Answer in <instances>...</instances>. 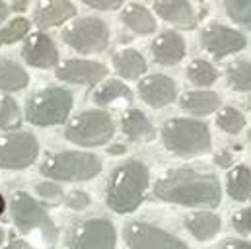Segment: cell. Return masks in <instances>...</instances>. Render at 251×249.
Instances as JSON below:
<instances>
[{
	"instance_id": "f546056e",
	"label": "cell",
	"mask_w": 251,
	"mask_h": 249,
	"mask_svg": "<svg viewBox=\"0 0 251 249\" xmlns=\"http://www.w3.org/2000/svg\"><path fill=\"white\" fill-rule=\"evenodd\" d=\"M216 124L220 130L228 132V134H240L246 128V117L240 109L236 107H222L216 113Z\"/></svg>"
},
{
	"instance_id": "d4e9b609",
	"label": "cell",
	"mask_w": 251,
	"mask_h": 249,
	"mask_svg": "<svg viewBox=\"0 0 251 249\" xmlns=\"http://www.w3.org/2000/svg\"><path fill=\"white\" fill-rule=\"evenodd\" d=\"M226 191L238 202L251 200V170L246 164H238L230 170L226 179Z\"/></svg>"
},
{
	"instance_id": "f35d334b",
	"label": "cell",
	"mask_w": 251,
	"mask_h": 249,
	"mask_svg": "<svg viewBox=\"0 0 251 249\" xmlns=\"http://www.w3.org/2000/svg\"><path fill=\"white\" fill-rule=\"evenodd\" d=\"M4 249H31L29 244L25 240H20V238H10V244Z\"/></svg>"
},
{
	"instance_id": "4316f807",
	"label": "cell",
	"mask_w": 251,
	"mask_h": 249,
	"mask_svg": "<svg viewBox=\"0 0 251 249\" xmlns=\"http://www.w3.org/2000/svg\"><path fill=\"white\" fill-rule=\"evenodd\" d=\"M187 78L191 84L201 86V88H208L218 80V70L210 64V62L197 59L187 66Z\"/></svg>"
},
{
	"instance_id": "ab89813d",
	"label": "cell",
	"mask_w": 251,
	"mask_h": 249,
	"mask_svg": "<svg viewBox=\"0 0 251 249\" xmlns=\"http://www.w3.org/2000/svg\"><path fill=\"white\" fill-rule=\"evenodd\" d=\"M29 0H10V8L16 10V12H24L27 8Z\"/></svg>"
},
{
	"instance_id": "b9f144b4",
	"label": "cell",
	"mask_w": 251,
	"mask_h": 249,
	"mask_svg": "<svg viewBox=\"0 0 251 249\" xmlns=\"http://www.w3.org/2000/svg\"><path fill=\"white\" fill-rule=\"evenodd\" d=\"M4 210H6V200H4V197L0 195V216L4 214Z\"/></svg>"
},
{
	"instance_id": "7c38bea8",
	"label": "cell",
	"mask_w": 251,
	"mask_h": 249,
	"mask_svg": "<svg viewBox=\"0 0 251 249\" xmlns=\"http://www.w3.org/2000/svg\"><path fill=\"white\" fill-rule=\"evenodd\" d=\"M201 43L202 47L214 57V59H224L228 55H234L246 47V35L234 27H226L220 24H212L202 29L201 33Z\"/></svg>"
},
{
	"instance_id": "9c48e42d",
	"label": "cell",
	"mask_w": 251,
	"mask_h": 249,
	"mask_svg": "<svg viewBox=\"0 0 251 249\" xmlns=\"http://www.w3.org/2000/svg\"><path fill=\"white\" fill-rule=\"evenodd\" d=\"M39 154V142L31 132L10 130L0 132V168L24 170L29 168Z\"/></svg>"
},
{
	"instance_id": "74e56055",
	"label": "cell",
	"mask_w": 251,
	"mask_h": 249,
	"mask_svg": "<svg viewBox=\"0 0 251 249\" xmlns=\"http://www.w3.org/2000/svg\"><path fill=\"white\" fill-rule=\"evenodd\" d=\"M222 249H251V244L244 240H226Z\"/></svg>"
},
{
	"instance_id": "83f0119b",
	"label": "cell",
	"mask_w": 251,
	"mask_h": 249,
	"mask_svg": "<svg viewBox=\"0 0 251 249\" xmlns=\"http://www.w3.org/2000/svg\"><path fill=\"white\" fill-rule=\"evenodd\" d=\"M226 78L230 86L238 92H251V62L250 61H236L228 64Z\"/></svg>"
},
{
	"instance_id": "d6986e66",
	"label": "cell",
	"mask_w": 251,
	"mask_h": 249,
	"mask_svg": "<svg viewBox=\"0 0 251 249\" xmlns=\"http://www.w3.org/2000/svg\"><path fill=\"white\" fill-rule=\"evenodd\" d=\"M98 107H113V109H126L132 103V92L121 80H107L103 82L92 96Z\"/></svg>"
},
{
	"instance_id": "52a82bcc",
	"label": "cell",
	"mask_w": 251,
	"mask_h": 249,
	"mask_svg": "<svg viewBox=\"0 0 251 249\" xmlns=\"http://www.w3.org/2000/svg\"><path fill=\"white\" fill-rule=\"evenodd\" d=\"M113 134H115L113 117L103 109L82 111L76 117H72L64 128L66 140L82 148L103 146L113 138Z\"/></svg>"
},
{
	"instance_id": "4fadbf2b",
	"label": "cell",
	"mask_w": 251,
	"mask_h": 249,
	"mask_svg": "<svg viewBox=\"0 0 251 249\" xmlns=\"http://www.w3.org/2000/svg\"><path fill=\"white\" fill-rule=\"evenodd\" d=\"M57 78L68 84L80 86H96L107 76V66L98 61H84V59H70L57 66Z\"/></svg>"
},
{
	"instance_id": "60d3db41",
	"label": "cell",
	"mask_w": 251,
	"mask_h": 249,
	"mask_svg": "<svg viewBox=\"0 0 251 249\" xmlns=\"http://www.w3.org/2000/svg\"><path fill=\"white\" fill-rule=\"evenodd\" d=\"M8 12H10V8H8V4L4 2V0H0V24L8 18Z\"/></svg>"
},
{
	"instance_id": "4dcf8cb0",
	"label": "cell",
	"mask_w": 251,
	"mask_h": 249,
	"mask_svg": "<svg viewBox=\"0 0 251 249\" xmlns=\"http://www.w3.org/2000/svg\"><path fill=\"white\" fill-rule=\"evenodd\" d=\"M29 25H31L29 20H25V18H14L10 24H6L0 29V47L2 45H14L20 39L27 37Z\"/></svg>"
},
{
	"instance_id": "277c9868",
	"label": "cell",
	"mask_w": 251,
	"mask_h": 249,
	"mask_svg": "<svg viewBox=\"0 0 251 249\" xmlns=\"http://www.w3.org/2000/svg\"><path fill=\"white\" fill-rule=\"evenodd\" d=\"M162 142L177 158H197L208 154L212 138L206 123L189 117L170 119L162 126Z\"/></svg>"
},
{
	"instance_id": "d6a6232c",
	"label": "cell",
	"mask_w": 251,
	"mask_h": 249,
	"mask_svg": "<svg viewBox=\"0 0 251 249\" xmlns=\"http://www.w3.org/2000/svg\"><path fill=\"white\" fill-rule=\"evenodd\" d=\"M37 195H39L45 202H49V204H53V206L64 202L63 189L57 185V183H51V181H49V183H39V185H37Z\"/></svg>"
},
{
	"instance_id": "8992f818",
	"label": "cell",
	"mask_w": 251,
	"mask_h": 249,
	"mask_svg": "<svg viewBox=\"0 0 251 249\" xmlns=\"http://www.w3.org/2000/svg\"><path fill=\"white\" fill-rule=\"evenodd\" d=\"M74 105L72 92L59 86H49L35 92L25 105V119L35 126H53L66 123Z\"/></svg>"
},
{
	"instance_id": "ac0fdd59",
	"label": "cell",
	"mask_w": 251,
	"mask_h": 249,
	"mask_svg": "<svg viewBox=\"0 0 251 249\" xmlns=\"http://www.w3.org/2000/svg\"><path fill=\"white\" fill-rule=\"evenodd\" d=\"M154 10L162 20L176 27L193 29L197 25V16L187 0H154Z\"/></svg>"
},
{
	"instance_id": "7a4b0ae2",
	"label": "cell",
	"mask_w": 251,
	"mask_h": 249,
	"mask_svg": "<svg viewBox=\"0 0 251 249\" xmlns=\"http://www.w3.org/2000/svg\"><path fill=\"white\" fill-rule=\"evenodd\" d=\"M148 187V168L138 160H128L111 174L105 189V202L117 214H130L142 204Z\"/></svg>"
},
{
	"instance_id": "8d00e7d4",
	"label": "cell",
	"mask_w": 251,
	"mask_h": 249,
	"mask_svg": "<svg viewBox=\"0 0 251 249\" xmlns=\"http://www.w3.org/2000/svg\"><path fill=\"white\" fill-rule=\"evenodd\" d=\"M214 162H216V166H220V168H232L234 156H232L230 150H224V152H220V154L214 158Z\"/></svg>"
},
{
	"instance_id": "e575fe53",
	"label": "cell",
	"mask_w": 251,
	"mask_h": 249,
	"mask_svg": "<svg viewBox=\"0 0 251 249\" xmlns=\"http://www.w3.org/2000/svg\"><path fill=\"white\" fill-rule=\"evenodd\" d=\"M64 204L68 208H72V210H84V208L90 206V195L86 191L74 189L68 195H64Z\"/></svg>"
},
{
	"instance_id": "9a60e30c",
	"label": "cell",
	"mask_w": 251,
	"mask_h": 249,
	"mask_svg": "<svg viewBox=\"0 0 251 249\" xmlns=\"http://www.w3.org/2000/svg\"><path fill=\"white\" fill-rule=\"evenodd\" d=\"M22 57L29 66L53 68L59 62V49L47 33L35 31L31 35H27V39L22 47Z\"/></svg>"
},
{
	"instance_id": "6da1fadb",
	"label": "cell",
	"mask_w": 251,
	"mask_h": 249,
	"mask_svg": "<svg viewBox=\"0 0 251 249\" xmlns=\"http://www.w3.org/2000/svg\"><path fill=\"white\" fill-rule=\"evenodd\" d=\"M154 195L164 202L202 210L216 208L222 200L218 177L210 172H201L193 168L170 170L156 181Z\"/></svg>"
},
{
	"instance_id": "5bb4252c",
	"label": "cell",
	"mask_w": 251,
	"mask_h": 249,
	"mask_svg": "<svg viewBox=\"0 0 251 249\" xmlns=\"http://www.w3.org/2000/svg\"><path fill=\"white\" fill-rule=\"evenodd\" d=\"M138 96L150 107L162 109V107H168L176 101L177 86L166 74H150L138 82Z\"/></svg>"
},
{
	"instance_id": "d590c367",
	"label": "cell",
	"mask_w": 251,
	"mask_h": 249,
	"mask_svg": "<svg viewBox=\"0 0 251 249\" xmlns=\"http://www.w3.org/2000/svg\"><path fill=\"white\" fill-rule=\"evenodd\" d=\"M82 2L96 10H115L125 4V0H82Z\"/></svg>"
},
{
	"instance_id": "3957f363",
	"label": "cell",
	"mask_w": 251,
	"mask_h": 249,
	"mask_svg": "<svg viewBox=\"0 0 251 249\" xmlns=\"http://www.w3.org/2000/svg\"><path fill=\"white\" fill-rule=\"evenodd\" d=\"M12 218L20 234L35 248L53 249L59 240V230L49 212L31 195L20 191L12 197Z\"/></svg>"
},
{
	"instance_id": "44dd1931",
	"label": "cell",
	"mask_w": 251,
	"mask_h": 249,
	"mask_svg": "<svg viewBox=\"0 0 251 249\" xmlns=\"http://www.w3.org/2000/svg\"><path fill=\"white\" fill-rule=\"evenodd\" d=\"M185 226L191 232V236L199 242H212L222 228L220 218L214 212L208 210H197L185 218Z\"/></svg>"
},
{
	"instance_id": "f6af8a7d",
	"label": "cell",
	"mask_w": 251,
	"mask_h": 249,
	"mask_svg": "<svg viewBox=\"0 0 251 249\" xmlns=\"http://www.w3.org/2000/svg\"><path fill=\"white\" fill-rule=\"evenodd\" d=\"M250 109H251V100H250Z\"/></svg>"
},
{
	"instance_id": "ee69618b",
	"label": "cell",
	"mask_w": 251,
	"mask_h": 249,
	"mask_svg": "<svg viewBox=\"0 0 251 249\" xmlns=\"http://www.w3.org/2000/svg\"><path fill=\"white\" fill-rule=\"evenodd\" d=\"M109 152H123V146H117V148H109Z\"/></svg>"
},
{
	"instance_id": "e0dca14e",
	"label": "cell",
	"mask_w": 251,
	"mask_h": 249,
	"mask_svg": "<svg viewBox=\"0 0 251 249\" xmlns=\"http://www.w3.org/2000/svg\"><path fill=\"white\" fill-rule=\"evenodd\" d=\"M76 16V8L70 0H39L35 8V24L39 29L57 27Z\"/></svg>"
},
{
	"instance_id": "603a6c76",
	"label": "cell",
	"mask_w": 251,
	"mask_h": 249,
	"mask_svg": "<svg viewBox=\"0 0 251 249\" xmlns=\"http://www.w3.org/2000/svg\"><path fill=\"white\" fill-rule=\"evenodd\" d=\"M113 68L125 80H138L146 72V61L134 49H121L113 55Z\"/></svg>"
},
{
	"instance_id": "ba28073f",
	"label": "cell",
	"mask_w": 251,
	"mask_h": 249,
	"mask_svg": "<svg viewBox=\"0 0 251 249\" xmlns=\"http://www.w3.org/2000/svg\"><path fill=\"white\" fill-rule=\"evenodd\" d=\"M63 41L80 55H96L109 45V27L100 18H80L63 31Z\"/></svg>"
},
{
	"instance_id": "7402d4cb",
	"label": "cell",
	"mask_w": 251,
	"mask_h": 249,
	"mask_svg": "<svg viewBox=\"0 0 251 249\" xmlns=\"http://www.w3.org/2000/svg\"><path fill=\"white\" fill-rule=\"evenodd\" d=\"M181 107L195 117H206L214 111L220 109V98L214 92L208 90H197V92H187L181 98Z\"/></svg>"
},
{
	"instance_id": "8fae6325",
	"label": "cell",
	"mask_w": 251,
	"mask_h": 249,
	"mask_svg": "<svg viewBox=\"0 0 251 249\" xmlns=\"http://www.w3.org/2000/svg\"><path fill=\"white\" fill-rule=\"evenodd\" d=\"M123 236L130 249H189L174 234L148 222H128L123 228Z\"/></svg>"
},
{
	"instance_id": "cb8c5ba5",
	"label": "cell",
	"mask_w": 251,
	"mask_h": 249,
	"mask_svg": "<svg viewBox=\"0 0 251 249\" xmlns=\"http://www.w3.org/2000/svg\"><path fill=\"white\" fill-rule=\"evenodd\" d=\"M121 20L130 31H134L138 35H148V33L156 31V20L150 14V10L144 8L142 4H128L123 10Z\"/></svg>"
},
{
	"instance_id": "30bf717a",
	"label": "cell",
	"mask_w": 251,
	"mask_h": 249,
	"mask_svg": "<svg viewBox=\"0 0 251 249\" xmlns=\"http://www.w3.org/2000/svg\"><path fill=\"white\" fill-rule=\"evenodd\" d=\"M117 232L105 218L78 222L68 236V249H115Z\"/></svg>"
},
{
	"instance_id": "484cf974",
	"label": "cell",
	"mask_w": 251,
	"mask_h": 249,
	"mask_svg": "<svg viewBox=\"0 0 251 249\" xmlns=\"http://www.w3.org/2000/svg\"><path fill=\"white\" fill-rule=\"evenodd\" d=\"M29 84L27 72L14 61H0V90L20 92Z\"/></svg>"
},
{
	"instance_id": "7bdbcfd3",
	"label": "cell",
	"mask_w": 251,
	"mask_h": 249,
	"mask_svg": "<svg viewBox=\"0 0 251 249\" xmlns=\"http://www.w3.org/2000/svg\"><path fill=\"white\" fill-rule=\"evenodd\" d=\"M4 238H6V234H4V230H2V228H0V246H2V244H4Z\"/></svg>"
},
{
	"instance_id": "2e32d148",
	"label": "cell",
	"mask_w": 251,
	"mask_h": 249,
	"mask_svg": "<svg viewBox=\"0 0 251 249\" xmlns=\"http://www.w3.org/2000/svg\"><path fill=\"white\" fill-rule=\"evenodd\" d=\"M154 61L162 66H174L185 57V41L177 31H162L150 45Z\"/></svg>"
},
{
	"instance_id": "f1b7e54d",
	"label": "cell",
	"mask_w": 251,
	"mask_h": 249,
	"mask_svg": "<svg viewBox=\"0 0 251 249\" xmlns=\"http://www.w3.org/2000/svg\"><path fill=\"white\" fill-rule=\"evenodd\" d=\"M22 124V111L14 98L2 96L0 98V130L10 132Z\"/></svg>"
},
{
	"instance_id": "836d02e7",
	"label": "cell",
	"mask_w": 251,
	"mask_h": 249,
	"mask_svg": "<svg viewBox=\"0 0 251 249\" xmlns=\"http://www.w3.org/2000/svg\"><path fill=\"white\" fill-rule=\"evenodd\" d=\"M232 226L238 234L242 236H251V206L240 208L232 216Z\"/></svg>"
},
{
	"instance_id": "ffe728a7",
	"label": "cell",
	"mask_w": 251,
	"mask_h": 249,
	"mask_svg": "<svg viewBox=\"0 0 251 249\" xmlns=\"http://www.w3.org/2000/svg\"><path fill=\"white\" fill-rule=\"evenodd\" d=\"M121 130L128 142H150L156 136L150 119L140 109H126L121 117Z\"/></svg>"
},
{
	"instance_id": "5b68a950",
	"label": "cell",
	"mask_w": 251,
	"mask_h": 249,
	"mask_svg": "<svg viewBox=\"0 0 251 249\" xmlns=\"http://www.w3.org/2000/svg\"><path fill=\"white\" fill-rule=\"evenodd\" d=\"M101 172V160L96 154L66 150L49 154L41 164V174L55 181H90Z\"/></svg>"
},
{
	"instance_id": "1f68e13d",
	"label": "cell",
	"mask_w": 251,
	"mask_h": 249,
	"mask_svg": "<svg viewBox=\"0 0 251 249\" xmlns=\"http://www.w3.org/2000/svg\"><path fill=\"white\" fill-rule=\"evenodd\" d=\"M224 4L228 16L236 24L251 29V0H226Z\"/></svg>"
}]
</instances>
